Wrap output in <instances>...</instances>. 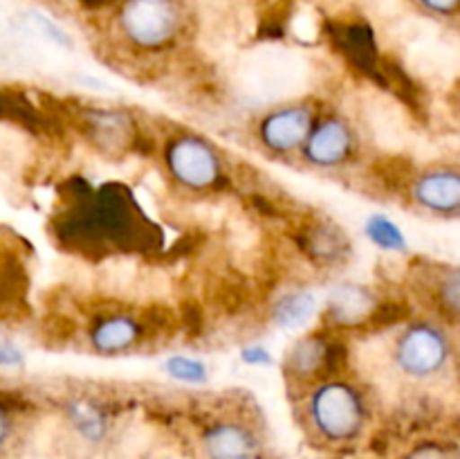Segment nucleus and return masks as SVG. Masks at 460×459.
I'll list each match as a JSON object with an SVG mask.
<instances>
[{"instance_id": "3", "label": "nucleus", "mask_w": 460, "mask_h": 459, "mask_svg": "<svg viewBox=\"0 0 460 459\" xmlns=\"http://www.w3.org/2000/svg\"><path fill=\"white\" fill-rule=\"evenodd\" d=\"M395 367L413 381H429L443 374L452 360V338L440 324L413 322L395 342Z\"/></svg>"}, {"instance_id": "9", "label": "nucleus", "mask_w": 460, "mask_h": 459, "mask_svg": "<svg viewBox=\"0 0 460 459\" xmlns=\"http://www.w3.org/2000/svg\"><path fill=\"white\" fill-rule=\"evenodd\" d=\"M422 210L440 216H456L460 210V171L456 166H436L416 178L411 189Z\"/></svg>"}, {"instance_id": "20", "label": "nucleus", "mask_w": 460, "mask_h": 459, "mask_svg": "<svg viewBox=\"0 0 460 459\" xmlns=\"http://www.w3.org/2000/svg\"><path fill=\"white\" fill-rule=\"evenodd\" d=\"M164 369L171 378L187 382V385H202V382L209 381L207 364L198 358H189V356H171V358H166Z\"/></svg>"}, {"instance_id": "24", "label": "nucleus", "mask_w": 460, "mask_h": 459, "mask_svg": "<svg viewBox=\"0 0 460 459\" xmlns=\"http://www.w3.org/2000/svg\"><path fill=\"white\" fill-rule=\"evenodd\" d=\"M36 22H39V25L43 27L45 34H48L49 39L54 40V43H58V45H70V39H67L66 32L58 30V27L54 25L52 21H48V18H43V16H36Z\"/></svg>"}, {"instance_id": "19", "label": "nucleus", "mask_w": 460, "mask_h": 459, "mask_svg": "<svg viewBox=\"0 0 460 459\" xmlns=\"http://www.w3.org/2000/svg\"><path fill=\"white\" fill-rule=\"evenodd\" d=\"M398 459H460L458 444L454 439H440V436H425L413 441L411 446L398 454Z\"/></svg>"}, {"instance_id": "13", "label": "nucleus", "mask_w": 460, "mask_h": 459, "mask_svg": "<svg viewBox=\"0 0 460 459\" xmlns=\"http://www.w3.org/2000/svg\"><path fill=\"white\" fill-rule=\"evenodd\" d=\"M85 124L90 126L93 140H97L103 148H121L137 140L133 120L124 111H93L85 117Z\"/></svg>"}, {"instance_id": "16", "label": "nucleus", "mask_w": 460, "mask_h": 459, "mask_svg": "<svg viewBox=\"0 0 460 459\" xmlns=\"http://www.w3.org/2000/svg\"><path fill=\"white\" fill-rule=\"evenodd\" d=\"M341 50L349 54L350 63H353L358 70L368 72L373 75V79H377V57H376V45H373L371 34L367 30H359L353 27L344 34L341 39Z\"/></svg>"}, {"instance_id": "8", "label": "nucleus", "mask_w": 460, "mask_h": 459, "mask_svg": "<svg viewBox=\"0 0 460 459\" xmlns=\"http://www.w3.org/2000/svg\"><path fill=\"white\" fill-rule=\"evenodd\" d=\"M313 124L314 112L308 104H288L263 115L259 122V140L268 151L286 156L304 147Z\"/></svg>"}, {"instance_id": "25", "label": "nucleus", "mask_w": 460, "mask_h": 459, "mask_svg": "<svg viewBox=\"0 0 460 459\" xmlns=\"http://www.w3.org/2000/svg\"><path fill=\"white\" fill-rule=\"evenodd\" d=\"M420 3L440 14H452L458 7V0H420Z\"/></svg>"}, {"instance_id": "1", "label": "nucleus", "mask_w": 460, "mask_h": 459, "mask_svg": "<svg viewBox=\"0 0 460 459\" xmlns=\"http://www.w3.org/2000/svg\"><path fill=\"white\" fill-rule=\"evenodd\" d=\"M371 408L358 385L341 378L317 382L305 399V428L323 448H350L367 432Z\"/></svg>"}, {"instance_id": "23", "label": "nucleus", "mask_w": 460, "mask_h": 459, "mask_svg": "<svg viewBox=\"0 0 460 459\" xmlns=\"http://www.w3.org/2000/svg\"><path fill=\"white\" fill-rule=\"evenodd\" d=\"M241 358L245 364H254V367H263V364H272V354L261 345H250L241 351Z\"/></svg>"}, {"instance_id": "15", "label": "nucleus", "mask_w": 460, "mask_h": 459, "mask_svg": "<svg viewBox=\"0 0 460 459\" xmlns=\"http://www.w3.org/2000/svg\"><path fill=\"white\" fill-rule=\"evenodd\" d=\"M0 120L21 124L25 126V129L34 130V133L40 126H45V117L36 111L34 104H31L22 93L7 88H0Z\"/></svg>"}, {"instance_id": "6", "label": "nucleus", "mask_w": 460, "mask_h": 459, "mask_svg": "<svg viewBox=\"0 0 460 459\" xmlns=\"http://www.w3.org/2000/svg\"><path fill=\"white\" fill-rule=\"evenodd\" d=\"M119 22L130 43L155 50L178 34L180 12L171 0H128L121 9Z\"/></svg>"}, {"instance_id": "18", "label": "nucleus", "mask_w": 460, "mask_h": 459, "mask_svg": "<svg viewBox=\"0 0 460 459\" xmlns=\"http://www.w3.org/2000/svg\"><path fill=\"white\" fill-rule=\"evenodd\" d=\"M364 232H367L368 241L376 243L380 250L386 252H404L407 250V238H404L402 230L398 228L395 220H391L385 214L368 216L364 223Z\"/></svg>"}, {"instance_id": "17", "label": "nucleus", "mask_w": 460, "mask_h": 459, "mask_svg": "<svg viewBox=\"0 0 460 459\" xmlns=\"http://www.w3.org/2000/svg\"><path fill=\"white\" fill-rule=\"evenodd\" d=\"M434 302L438 306L440 315L449 320V322H456L458 310H460V274L458 268L449 266L443 268L434 277Z\"/></svg>"}, {"instance_id": "10", "label": "nucleus", "mask_w": 460, "mask_h": 459, "mask_svg": "<svg viewBox=\"0 0 460 459\" xmlns=\"http://www.w3.org/2000/svg\"><path fill=\"white\" fill-rule=\"evenodd\" d=\"M142 338V322L135 315H103L90 328V345L102 356H117L135 346Z\"/></svg>"}, {"instance_id": "4", "label": "nucleus", "mask_w": 460, "mask_h": 459, "mask_svg": "<svg viewBox=\"0 0 460 459\" xmlns=\"http://www.w3.org/2000/svg\"><path fill=\"white\" fill-rule=\"evenodd\" d=\"M164 165L171 178L193 192H209L223 183V158L214 144L200 135L171 138L164 148Z\"/></svg>"}, {"instance_id": "14", "label": "nucleus", "mask_w": 460, "mask_h": 459, "mask_svg": "<svg viewBox=\"0 0 460 459\" xmlns=\"http://www.w3.org/2000/svg\"><path fill=\"white\" fill-rule=\"evenodd\" d=\"M317 313V297L305 288L288 291L274 302L272 322L281 328H299Z\"/></svg>"}, {"instance_id": "5", "label": "nucleus", "mask_w": 460, "mask_h": 459, "mask_svg": "<svg viewBox=\"0 0 460 459\" xmlns=\"http://www.w3.org/2000/svg\"><path fill=\"white\" fill-rule=\"evenodd\" d=\"M346 346L335 338L313 333L290 346L286 356V378L290 385H317L337 376L346 364Z\"/></svg>"}, {"instance_id": "22", "label": "nucleus", "mask_w": 460, "mask_h": 459, "mask_svg": "<svg viewBox=\"0 0 460 459\" xmlns=\"http://www.w3.org/2000/svg\"><path fill=\"white\" fill-rule=\"evenodd\" d=\"M25 363V354L21 346L12 340H0V367L3 369H16Z\"/></svg>"}, {"instance_id": "2", "label": "nucleus", "mask_w": 460, "mask_h": 459, "mask_svg": "<svg viewBox=\"0 0 460 459\" xmlns=\"http://www.w3.org/2000/svg\"><path fill=\"white\" fill-rule=\"evenodd\" d=\"M135 205L128 194L117 184L88 192L72 205L63 223V238H79L97 246H128L137 237Z\"/></svg>"}, {"instance_id": "21", "label": "nucleus", "mask_w": 460, "mask_h": 459, "mask_svg": "<svg viewBox=\"0 0 460 459\" xmlns=\"http://www.w3.org/2000/svg\"><path fill=\"white\" fill-rule=\"evenodd\" d=\"M25 412L21 400L9 392H0V453L9 446L18 430V417Z\"/></svg>"}, {"instance_id": "7", "label": "nucleus", "mask_w": 460, "mask_h": 459, "mask_svg": "<svg viewBox=\"0 0 460 459\" xmlns=\"http://www.w3.org/2000/svg\"><path fill=\"white\" fill-rule=\"evenodd\" d=\"M358 140L353 126L341 117H323L314 122L304 142V158L319 169H335L353 158Z\"/></svg>"}, {"instance_id": "12", "label": "nucleus", "mask_w": 460, "mask_h": 459, "mask_svg": "<svg viewBox=\"0 0 460 459\" xmlns=\"http://www.w3.org/2000/svg\"><path fill=\"white\" fill-rule=\"evenodd\" d=\"M301 246L313 256V261L323 266L341 264L350 255V241L340 225L331 220H317L304 230Z\"/></svg>"}, {"instance_id": "11", "label": "nucleus", "mask_w": 460, "mask_h": 459, "mask_svg": "<svg viewBox=\"0 0 460 459\" xmlns=\"http://www.w3.org/2000/svg\"><path fill=\"white\" fill-rule=\"evenodd\" d=\"M380 302L362 284H340L328 300V318L335 327H367Z\"/></svg>"}]
</instances>
